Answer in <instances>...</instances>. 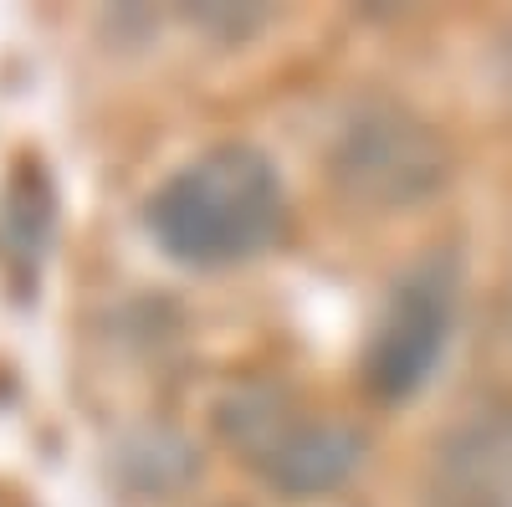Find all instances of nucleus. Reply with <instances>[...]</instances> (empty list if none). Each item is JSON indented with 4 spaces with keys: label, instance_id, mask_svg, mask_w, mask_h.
Segmentation results:
<instances>
[{
    "label": "nucleus",
    "instance_id": "nucleus-1",
    "mask_svg": "<svg viewBox=\"0 0 512 507\" xmlns=\"http://www.w3.org/2000/svg\"><path fill=\"white\" fill-rule=\"evenodd\" d=\"M287 226V195L262 149L216 144L175 169L149 200V231L180 267L221 272L256 262Z\"/></svg>",
    "mask_w": 512,
    "mask_h": 507
},
{
    "label": "nucleus",
    "instance_id": "nucleus-2",
    "mask_svg": "<svg viewBox=\"0 0 512 507\" xmlns=\"http://www.w3.org/2000/svg\"><path fill=\"white\" fill-rule=\"evenodd\" d=\"M216 426L241 451L246 467L292 502L344 487L364 461V436L354 426L333 415H313L272 385L231 390L216 410Z\"/></svg>",
    "mask_w": 512,
    "mask_h": 507
},
{
    "label": "nucleus",
    "instance_id": "nucleus-3",
    "mask_svg": "<svg viewBox=\"0 0 512 507\" xmlns=\"http://www.w3.org/2000/svg\"><path fill=\"white\" fill-rule=\"evenodd\" d=\"M328 164H333V185L354 205L410 210L446 185L451 149L431 123L420 113H410L405 103L369 98L344 118Z\"/></svg>",
    "mask_w": 512,
    "mask_h": 507
},
{
    "label": "nucleus",
    "instance_id": "nucleus-4",
    "mask_svg": "<svg viewBox=\"0 0 512 507\" xmlns=\"http://www.w3.org/2000/svg\"><path fill=\"white\" fill-rule=\"evenodd\" d=\"M456 323V267L451 257H425L415 262L384 303L369 354H364V385L374 400L400 405L415 400L431 385L436 364L446 359Z\"/></svg>",
    "mask_w": 512,
    "mask_h": 507
},
{
    "label": "nucleus",
    "instance_id": "nucleus-5",
    "mask_svg": "<svg viewBox=\"0 0 512 507\" xmlns=\"http://www.w3.org/2000/svg\"><path fill=\"white\" fill-rule=\"evenodd\" d=\"M425 507H512V400H482L425 461Z\"/></svg>",
    "mask_w": 512,
    "mask_h": 507
}]
</instances>
